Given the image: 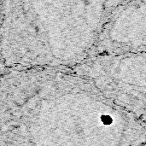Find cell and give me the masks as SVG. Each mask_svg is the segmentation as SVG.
<instances>
[{
    "label": "cell",
    "instance_id": "3",
    "mask_svg": "<svg viewBox=\"0 0 146 146\" xmlns=\"http://www.w3.org/2000/svg\"><path fill=\"white\" fill-rule=\"evenodd\" d=\"M75 67L80 74L101 85L146 87V52L96 53Z\"/></svg>",
    "mask_w": 146,
    "mask_h": 146
},
{
    "label": "cell",
    "instance_id": "1",
    "mask_svg": "<svg viewBox=\"0 0 146 146\" xmlns=\"http://www.w3.org/2000/svg\"><path fill=\"white\" fill-rule=\"evenodd\" d=\"M108 0H3V62L15 68L75 67L94 52Z\"/></svg>",
    "mask_w": 146,
    "mask_h": 146
},
{
    "label": "cell",
    "instance_id": "2",
    "mask_svg": "<svg viewBox=\"0 0 146 146\" xmlns=\"http://www.w3.org/2000/svg\"><path fill=\"white\" fill-rule=\"evenodd\" d=\"M139 52H146V0H129L107 16L93 54Z\"/></svg>",
    "mask_w": 146,
    "mask_h": 146
}]
</instances>
